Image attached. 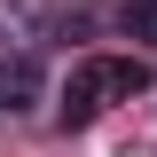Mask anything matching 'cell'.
Returning <instances> with one entry per match:
<instances>
[{
	"label": "cell",
	"mask_w": 157,
	"mask_h": 157,
	"mask_svg": "<svg viewBox=\"0 0 157 157\" xmlns=\"http://www.w3.org/2000/svg\"><path fill=\"white\" fill-rule=\"evenodd\" d=\"M118 24H126L134 39H149V47H157V0H126V8H118Z\"/></svg>",
	"instance_id": "cell-3"
},
{
	"label": "cell",
	"mask_w": 157,
	"mask_h": 157,
	"mask_svg": "<svg viewBox=\"0 0 157 157\" xmlns=\"http://www.w3.org/2000/svg\"><path fill=\"white\" fill-rule=\"evenodd\" d=\"M32 86H39V71H32V63H0V110L32 102Z\"/></svg>",
	"instance_id": "cell-2"
},
{
	"label": "cell",
	"mask_w": 157,
	"mask_h": 157,
	"mask_svg": "<svg viewBox=\"0 0 157 157\" xmlns=\"http://www.w3.org/2000/svg\"><path fill=\"white\" fill-rule=\"evenodd\" d=\"M141 86H149L141 55H86V63H71V78H63V126H86L110 102H134Z\"/></svg>",
	"instance_id": "cell-1"
}]
</instances>
